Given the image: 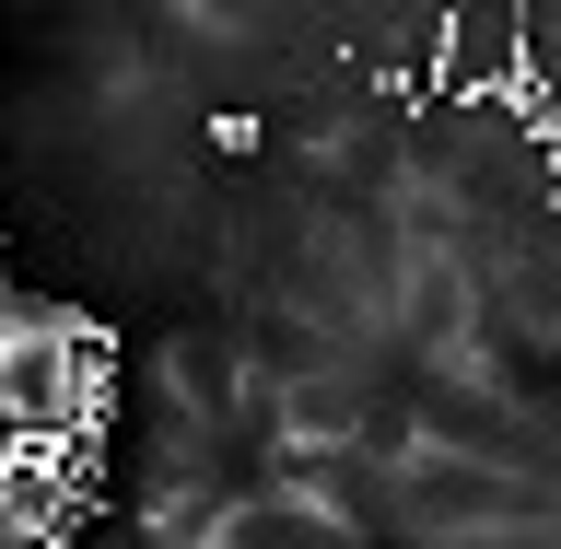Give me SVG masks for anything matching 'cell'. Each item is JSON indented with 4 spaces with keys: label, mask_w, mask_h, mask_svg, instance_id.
Masks as SVG:
<instances>
[{
    "label": "cell",
    "mask_w": 561,
    "mask_h": 549,
    "mask_svg": "<svg viewBox=\"0 0 561 549\" xmlns=\"http://www.w3.org/2000/svg\"><path fill=\"white\" fill-rule=\"evenodd\" d=\"M0 398H12V433L105 445L117 433V328L82 305H47V293H12V316H0Z\"/></svg>",
    "instance_id": "1"
},
{
    "label": "cell",
    "mask_w": 561,
    "mask_h": 549,
    "mask_svg": "<svg viewBox=\"0 0 561 549\" xmlns=\"http://www.w3.org/2000/svg\"><path fill=\"white\" fill-rule=\"evenodd\" d=\"M199 140H210V152H222V164H245V152H257V117H245V105H222V117H210Z\"/></svg>",
    "instance_id": "2"
}]
</instances>
